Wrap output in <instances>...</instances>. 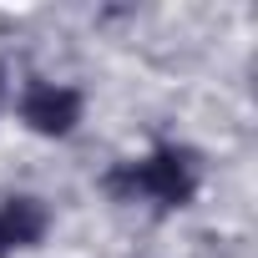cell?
<instances>
[{
	"mask_svg": "<svg viewBox=\"0 0 258 258\" xmlns=\"http://www.w3.org/2000/svg\"><path fill=\"white\" fill-rule=\"evenodd\" d=\"M111 192L121 198H157L162 208H182L192 203L198 192V172H192V157L177 152V147H157L147 162H132V167H116L106 177Z\"/></svg>",
	"mask_w": 258,
	"mask_h": 258,
	"instance_id": "cell-1",
	"label": "cell"
},
{
	"mask_svg": "<svg viewBox=\"0 0 258 258\" xmlns=\"http://www.w3.org/2000/svg\"><path fill=\"white\" fill-rule=\"evenodd\" d=\"M21 116L41 137H66L81 121V91H71V86H31L26 101H21Z\"/></svg>",
	"mask_w": 258,
	"mask_h": 258,
	"instance_id": "cell-2",
	"label": "cell"
},
{
	"mask_svg": "<svg viewBox=\"0 0 258 258\" xmlns=\"http://www.w3.org/2000/svg\"><path fill=\"white\" fill-rule=\"evenodd\" d=\"M0 233H6L11 248H31L46 238V208L36 198H11L0 208Z\"/></svg>",
	"mask_w": 258,
	"mask_h": 258,
	"instance_id": "cell-3",
	"label": "cell"
},
{
	"mask_svg": "<svg viewBox=\"0 0 258 258\" xmlns=\"http://www.w3.org/2000/svg\"><path fill=\"white\" fill-rule=\"evenodd\" d=\"M6 248H11V243H6V233H0V258H6Z\"/></svg>",
	"mask_w": 258,
	"mask_h": 258,
	"instance_id": "cell-4",
	"label": "cell"
},
{
	"mask_svg": "<svg viewBox=\"0 0 258 258\" xmlns=\"http://www.w3.org/2000/svg\"><path fill=\"white\" fill-rule=\"evenodd\" d=\"M0 96H6V76H0Z\"/></svg>",
	"mask_w": 258,
	"mask_h": 258,
	"instance_id": "cell-5",
	"label": "cell"
}]
</instances>
